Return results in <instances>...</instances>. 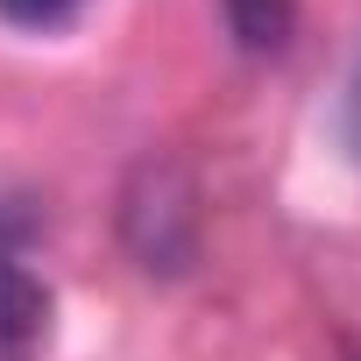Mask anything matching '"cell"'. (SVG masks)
I'll return each instance as SVG.
<instances>
[{"mask_svg":"<svg viewBox=\"0 0 361 361\" xmlns=\"http://www.w3.org/2000/svg\"><path fill=\"white\" fill-rule=\"evenodd\" d=\"M43 340H50V290L22 262H0V361H36Z\"/></svg>","mask_w":361,"mask_h":361,"instance_id":"1","label":"cell"},{"mask_svg":"<svg viewBox=\"0 0 361 361\" xmlns=\"http://www.w3.org/2000/svg\"><path fill=\"white\" fill-rule=\"evenodd\" d=\"M347 149L361 156V64H354V78H347Z\"/></svg>","mask_w":361,"mask_h":361,"instance_id":"4","label":"cell"},{"mask_svg":"<svg viewBox=\"0 0 361 361\" xmlns=\"http://www.w3.org/2000/svg\"><path fill=\"white\" fill-rule=\"evenodd\" d=\"M220 8H227L234 43L255 50V57H276L290 43V29H298V0H220Z\"/></svg>","mask_w":361,"mask_h":361,"instance_id":"2","label":"cell"},{"mask_svg":"<svg viewBox=\"0 0 361 361\" xmlns=\"http://www.w3.org/2000/svg\"><path fill=\"white\" fill-rule=\"evenodd\" d=\"M78 8L85 0H0V15H8L15 29H64Z\"/></svg>","mask_w":361,"mask_h":361,"instance_id":"3","label":"cell"}]
</instances>
